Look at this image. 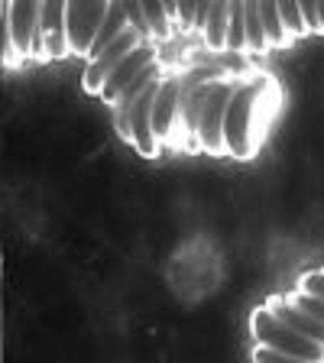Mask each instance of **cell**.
Listing matches in <instances>:
<instances>
[{
	"instance_id": "6da1fadb",
	"label": "cell",
	"mask_w": 324,
	"mask_h": 363,
	"mask_svg": "<svg viewBox=\"0 0 324 363\" xmlns=\"http://www.w3.org/2000/svg\"><path fill=\"white\" fill-rule=\"evenodd\" d=\"M259 82H243L234 88V98L227 104L224 117V146L234 159H250L257 152V136H253V117L259 107Z\"/></svg>"
},
{
	"instance_id": "7a4b0ae2",
	"label": "cell",
	"mask_w": 324,
	"mask_h": 363,
	"mask_svg": "<svg viewBox=\"0 0 324 363\" xmlns=\"http://www.w3.org/2000/svg\"><path fill=\"white\" fill-rule=\"evenodd\" d=\"M250 334H253V340H257L259 347L279 350V354H289V357H302V360H311V363H324L321 344L298 331H292L289 325H282L266 305L253 311V318H250Z\"/></svg>"
},
{
	"instance_id": "3957f363",
	"label": "cell",
	"mask_w": 324,
	"mask_h": 363,
	"mask_svg": "<svg viewBox=\"0 0 324 363\" xmlns=\"http://www.w3.org/2000/svg\"><path fill=\"white\" fill-rule=\"evenodd\" d=\"M234 82H214L208 104L201 113V127H198V150L211 152V156H224V117H227V104L234 98Z\"/></svg>"
},
{
	"instance_id": "277c9868",
	"label": "cell",
	"mask_w": 324,
	"mask_h": 363,
	"mask_svg": "<svg viewBox=\"0 0 324 363\" xmlns=\"http://www.w3.org/2000/svg\"><path fill=\"white\" fill-rule=\"evenodd\" d=\"M107 10H111V4H68L65 26L72 55H82V59L91 55V45H94V39H98L101 26L107 20Z\"/></svg>"
},
{
	"instance_id": "5b68a950",
	"label": "cell",
	"mask_w": 324,
	"mask_h": 363,
	"mask_svg": "<svg viewBox=\"0 0 324 363\" xmlns=\"http://www.w3.org/2000/svg\"><path fill=\"white\" fill-rule=\"evenodd\" d=\"M143 43H146V39L140 36L136 30H130V26H127V33H123V36L117 39V43H113L111 49L101 55V59L88 62V68H84V78H82L84 91H88V94H98V98H101V91H104V82L111 78V72L121 65V62L127 59L133 49H140Z\"/></svg>"
},
{
	"instance_id": "8992f818",
	"label": "cell",
	"mask_w": 324,
	"mask_h": 363,
	"mask_svg": "<svg viewBox=\"0 0 324 363\" xmlns=\"http://www.w3.org/2000/svg\"><path fill=\"white\" fill-rule=\"evenodd\" d=\"M159 84H162V78H156V82L140 94V101L133 104V113H130V143L146 159L159 156V140H156V133H152V107H156V98H159Z\"/></svg>"
},
{
	"instance_id": "52a82bcc",
	"label": "cell",
	"mask_w": 324,
	"mask_h": 363,
	"mask_svg": "<svg viewBox=\"0 0 324 363\" xmlns=\"http://www.w3.org/2000/svg\"><path fill=\"white\" fill-rule=\"evenodd\" d=\"M4 30L10 33L16 52L23 59H33V39L39 33L43 20V4H4Z\"/></svg>"
},
{
	"instance_id": "ba28073f",
	"label": "cell",
	"mask_w": 324,
	"mask_h": 363,
	"mask_svg": "<svg viewBox=\"0 0 324 363\" xmlns=\"http://www.w3.org/2000/svg\"><path fill=\"white\" fill-rule=\"evenodd\" d=\"M150 65H156V49H152L150 43H143L140 49H133V52H130L127 59H123L121 65L111 72V78L104 82V91H101V101L113 107V101H117L123 91L130 88V82H133V78L140 75L143 68H150Z\"/></svg>"
},
{
	"instance_id": "9c48e42d",
	"label": "cell",
	"mask_w": 324,
	"mask_h": 363,
	"mask_svg": "<svg viewBox=\"0 0 324 363\" xmlns=\"http://www.w3.org/2000/svg\"><path fill=\"white\" fill-rule=\"evenodd\" d=\"M175 123H181V84L175 78H162L156 107H152V133L159 143L172 136Z\"/></svg>"
},
{
	"instance_id": "30bf717a",
	"label": "cell",
	"mask_w": 324,
	"mask_h": 363,
	"mask_svg": "<svg viewBox=\"0 0 324 363\" xmlns=\"http://www.w3.org/2000/svg\"><path fill=\"white\" fill-rule=\"evenodd\" d=\"M65 13H68V4H43V36H45L49 62H59V59H68V55H72Z\"/></svg>"
},
{
	"instance_id": "8fae6325",
	"label": "cell",
	"mask_w": 324,
	"mask_h": 363,
	"mask_svg": "<svg viewBox=\"0 0 324 363\" xmlns=\"http://www.w3.org/2000/svg\"><path fill=\"white\" fill-rule=\"evenodd\" d=\"M266 308L279 318L282 325H289L292 331H298V334H305V337L318 340V344L324 347V325L318 321V318L305 315L302 308H295V305L286 298V292H282V295H269V298H266Z\"/></svg>"
},
{
	"instance_id": "7c38bea8",
	"label": "cell",
	"mask_w": 324,
	"mask_h": 363,
	"mask_svg": "<svg viewBox=\"0 0 324 363\" xmlns=\"http://www.w3.org/2000/svg\"><path fill=\"white\" fill-rule=\"evenodd\" d=\"M214 82H195L189 88H181V130L191 143L198 146V127H201V113L208 104V94H211Z\"/></svg>"
},
{
	"instance_id": "4fadbf2b",
	"label": "cell",
	"mask_w": 324,
	"mask_h": 363,
	"mask_svg": "<svg viewBox=\"0 0 324 363\" xmlns=\"http://www.w3.org/2000/svg\"><path fill=\"white\" fill-rule=\"evenodd\" d=\"M127 7L123 4H111V10H107V20H104V26H101V33H98V39H94V45H91V55H88V62H94V59H101V55L111 49L117 39L127 33Z\"/></svg>"
},
{
	"instance_id": "5bb4252c",
	"label": "cell",
	"mask_w": 324,
	"mask_h": 363,
	"mask_svg": "<svg viewBox=\"0 0 324 363\" xmlns=\"http://www.w3.org/2000/svg\"><path fill=\"white\" fill-rule=\"evenodd\" d=\"M227 20H230V4H211V16L201 33L211 52H227Z\"/></svg>"
},
{
	"instance_id": "9a60e30c",
	"label": "cell",
	"mask_w": 324,
	"mask_h": 363,
	"mask_svg": "<svg viewBox=\"0 0 324 363\" xmlns=\"http://www.w3.org/2000/svg\"><path fill=\"white\" fill-rule=\"evenodd\" d=\"M259 16H263V30H266L269 49H289V45L295 43L279 16V4H259Z\"/></svg>"
},
{
	"instance_id": "2e32d148",
	"label": "cell",
	"mask_w": 324,
	"mask_h": 363,
	"mask_svg": "<svg viewBox=\"0 0 324 363\" xmlns=\"http://www.w3.org/2000/svg\"><path fill=\"white\" fill-rule=\"evenodd\" d=\"M243 23H247V43H250V52L266 55V52H269V43H266L263 16H259V4H243Z\"/></svg>"
},
{
	"instance_id": "e0dca14e",
	"label": "cell",
	"mask_w": 324,
	"mask_h": 363,
	"mask_svg": "<svg viewBox=\"0 0 324 363\" xmlns=\"http://www.w3.org/2000/svg\"><path fill=\"white\" fill-rule=\"evenodd\" d=\"M227 52H250L247 23H243V4H230V20H227Z\"/></svg>"
},
{
	"instance_id": "ac0fdd59",
	"label": "cell",
	"mask_w": 324,
	"mask_h": 363,
	"mask_svg": "<svg viewBox=\"0 0 324 363\" xmlns=\"http://www.w3.org/2000/svg\"><path fill=\"white\" fill-rule=\"evenodd\" d=\"M143 10H146V23H150V36L159 39V43H166L175 30V23H172V16H169L166 4H143Z\"/></svg>"
},
{
	"instance_id": "d6986e66",
	"label": "cell",
	"mask_w": 324,
	"mask_h": 363,
	"mask_svg": "<svg viewBox=\"0 0 324 363\" xmlns=\"http://www.w3.org/2000/svg\"><path fill=\"white\" fill-rule=\"evenodd\" d=\"M286 298L295 305V308H302L305 315L318 318L324 325V298L321 295H311V292H302V289H295V292H286Z\"/></svg>"
},
{
	"instance_id": "ffe728a7",
	"label": "cell",
	"mask_w": 324,
	"mask_h": 363,
	"mask_svg": "<svg viewBox=\"0 0 324 363\" xmlns=\"http://www.w3.org/2000/svg\"><path fill=\"white\" fill-rule=\"evenodd\" d=\"M279 16H282V23H286V30L292 39L308 36V26H305V16H302V4H279Z\"/></svg>"
},
{
	"instance_id": "44dd1931",
	"label": "cell",
	"mask_w": 324,
	"mask_h": 363,
	"mask_svg": "<svg viewBox=\"0 0 324 363\" xmlns=\"http://www.w3.org/2000/svg\"><path fill=\"white\" fill-rule=\"evenodd\" d=\"M253 363H311V360H302V357H289V354H279V350H269V347H253Z\"/></svg>"
},
{
	"instance_id": "7402d4cb",
	"label": "cell",
	"mask_w": 324,
	"mask_h": 363,
	"mask_svg": "<svg viewBox=\"0 0 324 363\" xmlns=\"http://www.w3.org/2000/svg\"><path fill=\"white\" fill-rule=\"evenodd\" d=\"M127 7V23H130V30H136L140 36H150V23H146V10L143 4H123Z\"/></svg>"
},
{
	"instance_id": "603a6c76",
	"label": "cell",
	"mask_w": 324,
	"mask_h": 363,
	"mask_svg": "<svg viewBox=\"0 0 324 363\" xmlns=\"http://www.w3.org/2000/svg\"><path fill=\"white\" fill-rule=\"evenodd\" d=\"M298 289L302 292H311V295H321L324 298V269H308L298 276Z\"/></svg>"
},
{
	"instance_id": "cb8c5ba5",
	"label": "cell",
	"mask_w": 324,
	"mask_h": 363,
	"mask_svg": "<svg viewBox=\"0 0 324 363\" xmlns=\"http://www.w3.org/2000/svg\"><path fill=\"white\" fill-rule=\"evenodd\" d=\"M195 16H198V4H179L175 10V26L181 33H195Z\"/></svg>"
},
{
	"instance_id": "d4e9b609",
	"label": "cell",
	"mask_w": 324,
	"mask_h": 363,
	"mask_svg": "<svg viewBox=\"0 0 324 363\" xmlns=\"http://www.w3.org/2000/svg\"><path fill=\"white\" fill-rule=\"evenodd\" d=\"M302 16L308 33H321V16H318V4H302Z\"/></svg>"
},
{
	"instance_id": "484cf974",
	"label": "cell",
	"mask_w": 324,
	"mask_h": 363,
	"mask_svg": "<svg viewBox=\"0 0 324 363\" xmlns=\"http://www.w3.org/2000/svg\"><path fill=\"white\" fill-rule=\"evenodd\" d=\"M208 16H211V4H198V16H195V33H204V26H208Z\"/></svg>"
},
{
	"instance_id": "4316f807",
	"label": "cell",
	"mask_w": 324,
	"mask_h": 363,
	"mask_svg": "<svg viewBox=\"0 0 324 363\" xmlns=\"http://www.w3.org/2000/svg\"><path fill=\"white\" fill-rule=\"evenodd\" d=\"M318 16H321V33H324V4H318Z\"/></svg>"
}]
</instances>
